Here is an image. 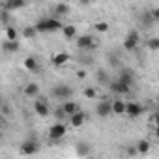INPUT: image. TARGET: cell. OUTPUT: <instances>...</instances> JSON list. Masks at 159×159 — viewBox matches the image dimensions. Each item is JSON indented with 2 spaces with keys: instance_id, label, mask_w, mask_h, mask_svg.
Segmentation results:
<instances>
[{
  "instance_id": "20",
  "label": "cell",
  "mask_w": 159,
  "mask_h": 159,
  "mask_svg": "<svg viewBox=\"0 0 159 159\" xmlns=\"http://www.w3.org/2000/svg\"><path fill=\"white\" fill-rule=\"evenodd\" d=\"M19 49H21L19 41H8V39L2 41V51H4V52H17Z\"/></svg>"
},
{
  "instance_id": "33",
  "label": "cell",
  "mask_w": 159,
  "mask_h": 159,
  "mask_svg": "<svg viewBox=\"0 0 159 159\" xmlns=\"http://www.w3.org/2000/svg\"><path fill=\"white\" fill-rule=\"evenodd\" d=\"M127 153H129V155H137L139 152H137V148H135V146H129V148H127Z\"/></svg>"
},
{
  "instance_id": "19",
  "label": "cell",
  "mask_w": 159,
  "mask_h": 159,
  "mask_svg": "<svg viewBox=\"0 0 159 159\" xmlns=\"http://www.w3.org/2000/svg\"><path fill=\"white\" fill-rule=\"evenodd\" d=\"M62 34H64L66 39H77V38H79V36H77V26H75V25H66L64 30H62Z\"/></svg>"
},
{
  "instance_id": "23",
  "label": "cell",
  "mask_w": 159,
  "mask_h": 159,
  "mask_svg": "<svg viewBox=\"0 0 159 159\" xmlns=\"http://www.w3.org/2000/svg\"><path fill=\"white\" fill-rule=\"evenodd\" d=\"M6 39L8 41H19V30L15 26H6Z\"/></svg>"
},
{
  "instance_id": "25",
  "label": "cell",
  "mask_w": 159,
  "mask_h": 159,
  "mask_svg": "<svg viewBox=\"0 0 159 159\" xmlns=\"http://www.w3.org/2000/svg\"><path fill=\"white\" fill-rule=\"evenodd\" d=\"M83 96H84L86 99H96V98H98V88H96V86H86V88L83 90Z\"/></svg>"
},
{
  "instance_id": "8",
  "label": "cell",
  "mask_w": 159,
  "mask_h": 159,
  "mask_svg": "<svg viewBox=\"0 0 159 159\" xmlns=\"http://www.w3.org/2000/svg\"><path fill=\"white\" fill-rule=\"evenodd\" d=\"M142 111H144L142 103H139V101H127V109H125L127 118L135 120V118H139V116L142 114Z\"/></svg>"
},
{
  "instance_id": "28",
  "label": "cell",
  "mask_w": 159,
  "mask_h": 159,
  "mask_svg": "<svg viewBox=\"0 0 159 159\" xmlns=\"http://www.w3.org/2000/svg\"><path fill=\"white\" fill-rule=\"evenodd\" d=\"M23 36H25L26 39H32V38H36V36H38V30H36V26H26V28L23 30Z\"/></svg>"
},
{
  "instance_id": "5",
  "label": "cell",
  "mask_w": 159,
  "mask_h": 159,
  "mask_svg": "<svg viewBox=\"0 0 159 159\" xmlns=\"http://www.w3.org/2000/svg\"><path fill=\"white\" fill-rule=\"evenodd\" d=\"M71 96H73V90H71V86H67V84H58V86L52 88V98H54V99H60L62 103H64V101H69L67 98H71Z\"/></svg>"
},
{
  "instance_id": "15",
  "label": "cell",
  "mask_w": 159,
  "mask_h": 159,
  "mask_svg": "<svg viewBox=\"0 0 159 159\" xmlns=\"http://www.w3.org/2000/svg\"><path fill=\"white\" fill-rule=\"evenodd\" d=\"M125 109H127V101H124L122 98H118V99L112 101V114L122 116V114H125Z\"/></svg>"
},
{
  "instance_id": "9",
  "label": "cell",
  "mask_w": 159,
  "mask_h": 159,
  "mask_svg": "<svg viewBox=\"0 0 159 159\" xmlns=\"http://www.w3.org/2000/svg\"><path fill=\"white\" fill-rule=\"evenodd\" d=\"M116 81H120V83H124V84L131 86V84L135 83V73H133V69H127V67H125V69H120Z\"/></svg>"
},
{
  "instance_id": "29",
  "label": "cell",
  "mask_w": 159,
  "mask_h": 159,
  "mask_svg": "<svg viewBox=\"0 0 159 159\" xmlns=\"http://www.w3.org/2000/svg\"><path fill=\"white\" fill-rule=\"evenodd\" d=\"M54 118H56V120H60V122L67 118V114L64 112V109H62V105H58V107H56V111H54Z\"/></svg>"
},
{
  "instance_id": "18",
  "label": "cell",
  "mask_w": 159,
  "mask_h": 159,
  "mask_svg": "<svg viewBox=\"0 0 159 159\" xmlns=\"http://www.w3.org/2000/svg\"><path fill=\"white\" fill-rule=\"evenodd\" d=\"M135 148H137V152H139L140 155H146V153H150V150H152V144H150V140H146V139H140V140L135 144Z\"/></svg>"
},
{
  "instance_id": "35",
  "label": "cell",
  "mask_w": 159,
  "mask_h": 159,
  "mask_svg": "<svg viewBox=\"0 0 159 159\" xmlns=\"http://www.w3.org/2000/svg\"><path fill=\"white\" fill-rule=\"evenodd\" d=\"M90 159H98V157H90Z\"/></svg>"
},
{
  "instance_id": "27",
  "label": "cell",
  "mask_w": 159,
  "mask_h": 159,
  "mask_svg": "<svg viewBox=\"0 0 159 159\" xmlns=\"http://www.w3.org/2000/svg\"><path fill=\"white\" fill-rule=\"evenodd\" d=\"M109 28H111V26H109V23H107V21H99V23H96V25H94V30H96V32H99V34L109 32Z\"/></svg>"
},
{
  "instance_id": "17",
  "label": "cell",
  "mask_w": 159,
  "mask_h": 159,
  "mask_svg": "<svg viewBox=\"0 0 159 159\" xmlns=\"http://www.w3.org/2000/svg\"><path fill=\"white\" fill-rule=\"evenodd\" d=\"M25 96L26 98H38L39 96V86L36 84V83H28V84H25Z\"/></svg>"
},
{
  "instance_id": "10",
  "label": "cell",
  "mask_w": 159,
  "mask_h": 159,
  "mask_svg": "<svg viewBox=\"0 0 159 159\" xmlns=\"http://www.w3.org/2000/svg\"><path fill=\"white\" fill-rule=\"evenodd\" d=\"M34 112L39 116V118H47L49 114H51V111H49V105H47V101L45 99H38L36 103H34Z\"/></svg>"
},
{
  "instance_id": "21",
  "label": "cell",
  "mask_w": 159,
  "mask_h": 159,
  "mask_svg": "<svg viewBox=\"0 0 159 159\" xmlns=\"http://www.w3.org/2000/svg\"><path fill=\"white\" fill-rule=\"evenodd\" d=\"M25 67H26L28 71H32V73L38 71V67H39V66H38V58H36V56H26V58H25Z\"/></svg>"
},
{
  "instance_id": "13",
  "label": "cell",
  "mask_w": 159,
  "mask_h": 159,
  "mask_svg": "<svg viewBox=\"0 0 159 159\" xmlns=\"http://www.w3.org/2000/svg\"><path fill=\"white\" fill-rule=\"evenodd\" d=\"M62 109H64V112L67 114V118H71L73 114H77L79 111H81L79 103H77V101H71V99H69V101H64V103H62Z\"/></svg>"
},
{
  "instance_id": "31",
  "label": "cell",
  "mask_w": 159,
  "mask_h": 159,
  "mask_svg": "<svg viewBox=\"0 0 159 159\" xmlns=\"http://www.w3.org/2000/svg\"><path fill=\"white\" fill-rule=\"evenodd\" d=\"M150 15H152V19H153V21H159V8L150 10Z\"/></svg>"
},
{
  "instance_id": "26",
  "label": "cell",
  "mask_w": 159,
  "mask_h": 159,
  "mask_svg": "<svg viewBox=\"0 0 159 159\" xmlns=\"http://www.w3.org/2000/svg\"><path fill=\"white\" fill-rule=\"evenodd\" d=\"M146 47H148L150 51H159V36L148 38V41H146Z\"/></svg>"
},
{
  "instance_id": "4",
  "label": "cell",
  "mask_w": 159,
  "mask_h": 159,
  "mask_svg": "<svg viewBox=\"0 0 159 159\" xmlns=\"http://www.w3.org/2000/svg\"><path fill=\"white\" fill-rule=\"evenodd\" d=\"M139 43H140V34H139V30H129L127 36H125V39H124V49H125L127 52H131V51L137 49Z\"/></svg>"
},
{
  "instance_id": "6",
  "label": "cell",
  "mask_w": 159,
  "mask_h": 159,
  "mask_svg": "<svg viewBox=\"0 0 159 159\" xmlns=\"http://www.w3.org/2000/svg\"><path fill=\"white\" fill-rule=\"evenodd\" d=\"M38 150H39V144H38L36 139H26V140L21 142V146H19V152H21L23 155H34V153H38Z\"/></svg>"
},
{
  "instance_id": "12",
  "label": "cell",
  "mask_w": 159,
  "mask_h": 159,
  "mask_svg": "<svg viewBox=\"0 0 159 159\" xmlns=\"http://www.w3.org/2000/svg\"><path fill=\"white\" fill-rule=\"evenodd\" d=\"M69 60H71V56H69L67 52H64V51H60V52L52 54V58H51L52 66H56V67H60V66H66Z\"/></svg>"
},
{
  "instance_id": "2",
  "label": "cell",
  "mask_w": 159,
  "mask_h": 159,
  "mask_svg": "<svg viewBox=\"0 0 159 159\" xmlns=\"http://www.w3.org/2000/svg\"><path fill=\"white\" fill-rule=\"evenodd\" d=\"M75 47H77L79 51H94V49L98 47V41L94 39V36L83 34V36H79V38L75 39Z\"/></svg>"
},
{
  "instance_id": "30",
  "label": "cell",
  "mask_w": 159,
  "mask_h": 159,
  "mask_svg": "<svg viewBox=\"0 0 159 159\" xmlns=\"http://www.w3.org/2000/svg\"><path fill=\"white\" fill-rule=\"evenodd\" d=\"M75 75H77V79H79V81H83V79H86L88 71H86V69H79V71H77Z\"/></svg>"
},
{
  "instance_id": "7",
  "label": "cell",
  "mask_w": 159,
  "mask_h": 159,
  "mask_svg": "<svg viewBox=\"0 0 159 159\" xmlns=\"http://www.w3.org/2000/svg\"><path fill=\"white\" fill-rule=\"evenodd\" d=\"M96 114H98L99 118H109V116L112 114V101H107V99L99 101V103L96 105Z\"/></svg>"
},
{
  "instance_id": "32",
  "label": "cell",
  "mask_w": 159,
  "mask_h": 159,
  "mask_svg": "<svg viewBox=\"0 0 159 159\" xmlns=\"http://www.w3.org/2000/svg\"><path fill=\"white\" fill-rule=\"evenodd\" d=\"M150 122H153V124H155V125L159 127V111H157V112H155V114H153V116L150 118Z\"/></svg>"
},
{
  "instance_id": "11",
  "label": "cell",
  "mask_w": 159,
  "mask_h": 159,
  "mask_svg": "<svg viewBox=\"0 0 159 159\" xmlns=\"http://www.w3.org/2000/svg\"><path fill=\"white\" fill-rule=\"evenodd\" d=\"M109 90L114 92V94H118V96H125V94L131 92V86H127V84H124V83H120V81H114V83L109 84Z\"/></svg>"
},
{
  "instance_id": "24",
  "label": "cell",
  "mask_w": 159,
  "mask_h": 159,
  "mask_svg": "<svg viewBox=\"0 0 159 159\" xmlns=\"http://www.w3.org/2000/svg\"><path fill=\"white\" fill-rule=\"evenodd\" d=\"M75 150H77V155L84 157V155H88V152H90V144H88V142H79V144L75 146Z\"/></svg>"
},
{
  "instance_id": "34",
  "label": "cell",
  "mask_w": 159,
  "mask_h": 159,
  "mask_svg": "<svg viewBox=\"0 0 159 159\" xmlns=\"http://www.w3.org/2000/svg\"><path fill=\"white\" fill-rule=\"evenodd\" d=\"M153 135H155V137L159 139V127H157V125H155V129H153Z\"/></svg>"
},
{
  "instance_id": "16",
  "label": "cell",
  "mask_w": 159,
  "mask_h": 159,
  "mask_svg": "<svg viewBox=\"0 0 159 159\" xmlns=\"http://www.w3.org/2000/svg\"><path fill=\"white\" fill-rule=\"evenodd\" d=\"M84 122H86V112H84V111H79L77 114H73V116L69 118V124H71L73 127H83Z\"/></svg>"
},
{
  "instance_id": "14",
  "label": "cell",
  "mask_w": 159,
  "mask_h": 159,
  "mask_svg": "<svg viewBox=\"0 0 159 159\" xmlns=\"http://www.w3.org/2000/svg\"><path fill=\"white\" fill-rule=\"evenodd\" d=\"M25 6H26V2H23V0H8V2H2V10H6V11H17Z\"/></svg>"
},
{
  "instance_id": "3",
  "label": "cell",
  "mask_w": 159,
  "mask_h": 159,
  "mask_svg": "<svg viewBox=\"0 0 159 159\" xmlns=\"http://www.w3.org/2000/svg\"><path fill=\"white\" fill-rule=\"evenodd\" d=\"M47 135H49L51 140H62V139L67 135V127H66L64 122H56V124H52V125L49 127Z\"/></svg>"
},
{
  "instance_id": "1",
  "label": "cell",
  "mask_w": 159,
  "mask_h": 159,
  "mask_svg": "<svg viewBox=\"0 0 159 159\" xmlns=\"http://www.w3.org/2000/svg\"><path fill=\"white\" fill-rule=\"evenodd\" d=\"M34 26H36L38 34H43V32H62L66 25L58 17H41Z\"/></svg>"
},
{
  "instance_id": "22",
  "label": "cell",
  "mask_w": 159,
  "mask_h": 159,
  "mask_svg": "<svg viewBox=\"0 0 159 159\" xmlns=\"http://www.w3.org/2000/svg\"><path fill=\"white\" fill-rule=\"evenodd\" d=\"M67 13H69V6H67L66 2H58V4L54 6V15H52V17H56V15L62 17V15H67Z\"/></svg>"
}]
</instances>
